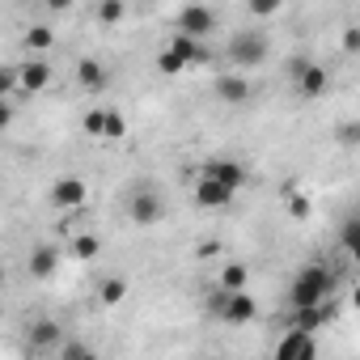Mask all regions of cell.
I'll list each match as a JSON object with an SVG mask.
<instances>
[{"label": "cell", "mask_w": 360, "mask_h": 360, "mask_svg": "<svg viewBox=\"0 0 360 360\" xmlns=\"http://www.w3.org/2000/svg\"><path fill=\"white\" fill-rule=\"evenodd\" d=\"M326 292H330V271L318 267V263H309V267L297 271V280H292V288H288V301H292V305H322Z\"/></svg>", "instance_id": "277c9868"}, {"label": "cell", "mask_w": 360, "mask_h": 360, "mask_svg": "<svg viewBox=\"0 0 360 360\" xmlns=\"http://www.w3.org/2000/svg\"><path fill=\"white\" fill-rule=\"evenodd\" d=\"M339 242H343V250L360 263V217H352L347 225H343V233H339Z\"/></svg>", "instance_id": "d4e9b609"}, {"label": "cell", "mask_w": 360, "mask_h": 360, "mask_svg": "<svg viewBox=\"0 0 360 360\" xmlns=\"http://www.w3.org/2000/svg\"><path fill=\"white\" fill-rule=\"evenodd\" d=\"M208 314H212L217 322H225V326H246V322H255L259 305H255V297H250L246 288L229 292V288L217 284V292L208 297Z\"/></svg>", "instance_id": "6da1fadb"}, {"label": "cell", "mask_w": 360, "mask_h": 360, "mask_svg": "<svg viewBox=\"0 0 360 360\" xmlns=\"http://www.w3.org/2000/svg\"><path fill=\"white\" fill-rule=\"evenodd\" d=\"M217 98L221 102H229V106H242L246 98H250V81L242 77V68H233V72H225V77H217Z\"/></svg>", "instance_id": "7c38bea8"}, {"label": "cell", "mask_w": 360, "mask_h": 360, "mask_svg": "<svg viewBox=\"0 0 360 360\" xmlns=\"http://www.w3.org/2000/svg\"><path fill=\"white\" fill-rule=\"evenodd\" d=\"M47 85H51V64L39 60V56L26 60V64H22V89H26V94H43Z\"/></svg>", "instance_id": "5bb4252c"}, {"label": "cell", "mask_w": 360, "mask_h": 360, "mask_svg": "<svg viewBox=\"0 0 360 360\" xmlns=\"http://www.w3.org/2000/svg\"><path fill=\"white\" fill-rule=\"evenodd\" d=\"M56 343H60V322L39 318V322L30 326V347H34V352H47V347H56Z\"/></svg>", "instance_id": "2e32d148"}, {"label": "cell", "mask_w": 360, "mask_h": 360, "mask_svg": "<svg viewBox=\"0 0 360 360\" xmlns=\"http://www.w3.org/2000/svg\"><path fill=\"white\" fill-rule=\"evenodd\" d=\"M326 322V309L322 305H292V322L288 326H297V330H318Z\"/></svg>", "instance_id": "e0dca14e"}, {"label": "cell", "mask_w": 360, "mask_h": 360, "mask_svg": "<svg viewBox=\"0 0 360 360\" xmlns=\"http://www.w3.org/2000/svg\"><path fill=\"white\" fill-rule=\"evenodd\" d=\"M314 212V204H309V195H301V191H288V217H297V221H305Z\"/></svg>", "instance_id": "4316f807"}, {"label": "cell", "mask_w": 360, "mask_h": 360, "mask_svg": "<svg viewBox=\"0 0 360 360\" xmlns=\"http://www.w3.org/2000/svg\"><path fill=\"white\" fill-rule=\"evenodd\" d=\"M339 51H343V56H360V26H347V30L339 34Z\"/></svg>", "instance_id": "f1b7e54d"}, {"label": "cell", "mask_w": 360, "mask_h": 360, "mask_svg": "<svg viewBox=\"0 0 360 360\" xmlns=\"http://www.w3.org/2000/svg\"><path fill=\"white\" fill-rule=\"evenodd\" d=\"M68 255H72V259H98V255H102V238H98V233H77L72 246H68Z\"/></svg>", "instance_id": "d6986e66"}, {"label": "cell", "mask_w": 360, "mask_h": 360, "mask_svg": "<svg viewBox=\"0 0 360 360\" xmlns=\"http://www.w3.org/2000/svg\"><path fill=\"white\" fill-rule=\"evenodd\" d=\"M43 5H47L51 13H64V9H72V0H43Z\"/></svg>", "instance_id": "1f68e13d"}, {"label": "cell", "mask_w": 360, "mask_h": 360, "mask_svg": "<svg viewBox=\"0 0 360 360\" xmlns=\"http://www.w3.org/2000/svg\"><path fill=\"white\" fill-rule=\"evenodd\" d=\"M18 89H22V64H9L0 72V98H13Z\"/></svg>", "instance_id": "484cf974"}, {"label": "cell", "mask_w": 360, "mask_h": 360, "mask_svg": "<svg viewBox=\"0 0 360 360\" xmlns=\"http://www.w3.org/2000/svg\"><path fill=\"white\" fill-rule=\"evenodd\" d=\"M64 356H68V360H85V356H94V347L81 343V339H68V343H64Z\"/></svg>", "instance_id": "f546056e"}, {"label": "cell", "mask_w": 360, "mask_h": 360, "mask_svg": "<svg viewBox=\"0 0 360 360\" xmlns=\"http://www.w3.org/2000/svg\"><path fill=\"white\" fill-rule=\"evenodd\" d=\"M314 352H318L314 330H297V326H288V335L276 343V356H280V360H305V356H314Z\"/></svg>", "instance_id": "30bf717a"}, {"label": "cell", "mask_w": 360, "mask_h": 360, "mask_svg": "<svg viewBox=\"0 0 360 360\" xmlns=\"http://www.w3.org/2000/svg\"><path fill=\"white\" fill-rule=\"evenodd\" d=\"M292 89H297V98H309V102H314V98H322V94L330 89V72L309 60V64L292 77Z\"/></svg>", "instance_id": "8992f818"}, {"label": "cell", "mask_w": 360, "mask_h": 360, "mask_svg": "<svg viewBox=\"0 0 360 360\" xmlns=\"http://www.w3.org/2000/svg\"><path fill=\"white\" fill-rule=\"evenodd\" d=\"M56 263H60V250L56 246H34L30 250V276L34 280H47L56 271Z\"/></svg>", "instance_id": "9a60e30c"}, {"label": "cell", "mask_w": 360, "mask_h": 360, "mask_svg": "<svg viewBox=\"0 0 360 360\" xmlns=\"http://www.w3.org/2000/svg\"><path fill=\"white\" fill-rule=\"evenodd\" d=\"M204 60H212V51L204 47V39H195V34H183V30H178L169 43H165V51L157 56V68L161 72H183L187 64H204Z\"/></svg>", "instance_id": "7a4b0ae2"}, {"label": "cell", "mask_w": 360, "mask_h": 360, "mask_svg": "<svg viewBox=\"0 0 360 360\" xmlns=\"http://www.w3.org/2000/svg\"><path fill=\"white\" fill-rule=\"evenodd\" d=\"M233 187H225L221 178H212V174H200V183H195V204L200 208H229L233 204Z\"/></svg>", "instance_id": "52a82bcc"}, {"label": "cell", "mask_w": 360, "mask_h": 360, "mask_svg": "<svg viewBox=\"0 0 360 360\" xmlns=\"http://www.w3.org/2000/svg\"><path fill=\"white\" fill-rule=\"evenodd\" d=\"M51 43H56V34H51V26H43V22H34V26L26 30V51H34V56H43V51H51Z\"/></svg>", "instance_id": "ac0fdd59"}, {"label": "cell", "mask_w": 360, "mask_h": 360, "mask_svg": "<svg viewBox=\"0 0 360 360\" xmlns=\"http://www.w3.org/2000/svg\"><path fill=\"white\" fill-rule=\"evenodd\" d=\"M106 81H110V77H106V68H102L94 56H81V60H77V85H81L85 94H102Z\"/></svg>", "instance_id": "4fadbf2b"}, {"label": "cell", "mask_w": 360, "mask_h": 360, "mask_svg": "<svg viewBox=\"0 0 360 360\" xmlns=\"http://www.w3.org/2000/svg\"><path fill=\"white\" fill-rule=\"evenodd\" d=\"M178 30L183 34H195V39H208L217 30V13L208 5H187L183 13H178Z\"/></svg>", "instance_id": "9c48e42d"}, {"label": "cell", "mask_w": 360, "mask_h": 360, "mask_svg": "<svg viewBox=\"0 0 360 360\" xmlns=\"http://www.w3.org/2000/svg\"><path fill=\"white\" fill-rule=\"evenodd\" d=\"M246 284H250V267H246V263H225V267H221V288L238 292V288H246Z\"/></svg>", "instance_id": "ffe728a7"}, {"label": "cell", "mask_w": 360, "mask_h": 360, "mask_svg": "<svg viewBox=\"0 0 360 360\" xmlns=\"http://www.w3.org/2000/svg\"><path fill=\"white\" fill-rule=\"evenodd\" d=\"M123 13H127L123 0H98V22H102V26H119Z\"/></svg>", "instance_id": "603a6c76"}, {"label": "cell", "mask_w": 360, "mask_h": 360, "mask_svg": "<svg viewBox=\"0 0 360 360\" xmlns=\"http://www.w3.org/2000/svg\"><path fill=\"white\" fill-rule=\"evenodd\" d=\"M335 144H339V148H356V144H360V119H343V123L335 127Z\"/></svg>", "instance_id": "cb8c5ba5"}, {"label": "cell", "mask_w": 360, "mask_h": 360, "mask_svg": "<svg viewBox=\"0 0 360 360\" xmlns=\"http://www.w3.org/2000/svg\"><path fill=\"white\" fill-rule=\"evenodd\" d=\"M85 131L102 140V110H89V115H85Z\"/></svg>", "instance_id": "4dcf8cb0"}, {"label": "cell", "mask_w": 360, "mask_h": 360, "mask_svg": "<svg viewBox=\"0 0 360 360\" xmlns=\"http://www.w3.org/2000/svg\"><path fill=\"white\" fill-rule=\"evenodd\" d=\"M280 5H284V0H246L250 18H276V13H280Z\"/></svg>", "instance_id": "83f0119b"}, {"label": "cell", "mask_w": 360, "mask_h": 360, "mask_svg": "<svg viewBox=\"0 0 360 360\" xmlns=\"http://www.w3.org/2000/svg\"><path fill=\"white\" fill-rule=\"evenodd\" d=\"M85 200H89V187L81 183V178H56V183H51V204H56V208L77 212Z\"/></svg>", "instance_id": "ba28073f"}, {"label": "cell", "mask_w": 360, "mask_h": 360, "mask_svg": "<svg viewBox=\"0 0 360 360\" xmlns=\"http://www.w3.org/2000/svg\"><path fill=\"white\" fill-rule=\"evenodd\" d=\"M123 297H127V280H123V276H106V280L98 284V301H102V305H119Z\"/></svg>", "instance_id": "44dd1931"}, {"label": "cell", "mask_w": 360, "mask_h": 360, "mask_svg": "<svg viewBox=\"0 0 360 360\" xmlns=\"http://www.w3.org/2000/svg\"><path fill=\"white\" fill-rule=\"evenodd\" d=\"M352 305H356V309H360V288H352Z\"/></svg>", "instance_id": "d6a6232c"}, {"label": "cell", "mask_w": 360, "mask_h": 360, "mask_svg": "<svg viewBox=\"0 0 360 360\" xmlns=\"http://www.w3.org/2000/svg\"><path fill=\"white\" fill-rule=\"evenodd\" d=\"M204 174L221 178V183H225V187H233V191H242V187H246V165H242V161H233V157H212V161L204 165Z\"/></svg>", "instance_id": "8fae6325"}, {"label": "cell", "mask_w": 360, "mask_h": 360, "mask_svg": "<svg viewBox=\"0 0 360 360\" xmlns=\"http://www.w3.org/2000/svg\"><path fill=\"white\" fill-rule=\"evenodd\" d=\"M271 56V43H267V34L263 30H238L233 39H229V64L233 68H259L263 60Z\"/></svg>", "instance_id": "3957f363"}, {"label": "cell", "mask_w": 360, "mask_h": 360, "mask_svg": "<svg viewBox=\"0 0 360 360\" xmlns=\"http://www.w3.org/2000/svg\"><path fill=\"white\" fill-rule=\"evenodd\" d=\"M127 136V119L119 115V110H102V140H123Z\"/></svg>", "instance_id": "7402d4cb"}, {"label": "cell", "mask_w": 360, "mask_h": 360, "mask_svg": "<svg viewBox=\"0 0 360 360\" xmlns=\"http://www.w3.org/2000/svg\"><path fill=\"white\" fill-rule=\"evenodd\" d=\"M127 217H131L140 229H153V225L165 217V200H161L153 187H131V195H127Z\"/></svg>", "instance_id": "5b68a950"}]
</instances>
